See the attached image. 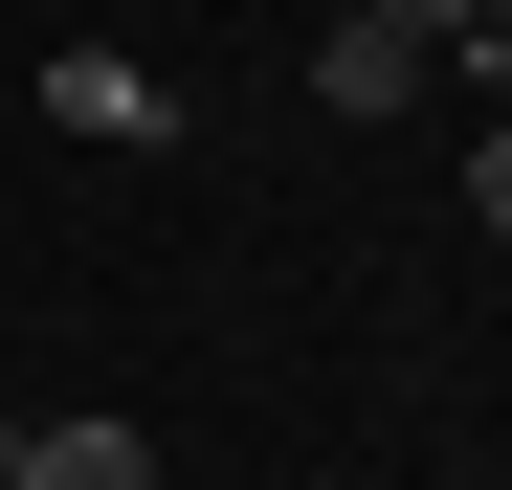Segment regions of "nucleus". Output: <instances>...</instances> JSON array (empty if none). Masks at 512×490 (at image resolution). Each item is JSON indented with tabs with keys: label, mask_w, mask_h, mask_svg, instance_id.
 <instances>
[{
	"label": "nucleus",
	"mask_w": 512,
	"mask_h": 490,
	"mask_svg": "<svg viewBox=\"0 0 512 490\" xmlns=\"http://www.w3.org/2000/svg\"><path fill=\"white\" fill-rule=\"evenodd\" d=\"M0 490H156L134 424H45V446H0Z\"/></svg>",
	"instance_id": "obj_1"
},
{
	"label": "nucleus",
	"mask_w": 512,
	"mask_h": 490,
	"mask_svg": "<svg viewBox=\"0 0 512 490\" xmlns=\"http://www.w3.org/2000/svg\"><path fill=\"white\" fill-rule=\"evenodd\" d=\"M468 201H490V223H512V134H490V156H468Z\"/></svg>",
	"instance_id": "obj_4"
},
{
	"label": "nucleus",
	"mask_w": 512,
	"mask_h": 490,
	"mask_svg": "<svg viewBox=\"0 0 512 490\" xmlns=\"http://www.w3.org/2000/svg\"><path fill=\"white\" fill-rule=\"evenodd\" d=\"M401 67H423L401 23H334V45H312V90H334V112H401Z\"/></svg>",
	"instance_id": "obj_2"
},
{
	"label": "nucleus",
	"mask_w": 512,
	"mask_h": 490,
	"mask_svg": "<svg viewBox=\"0 0 512 490\" xmlns=\"http://www.w3.org/2000/svg\"><path fill=\"white\" fill-rule=\"evenodd\" d=\"M357 23H401V45H490L512 0H357Z\"/></svg>",
	"instance_id": "obj_3"
}]
</instances>
